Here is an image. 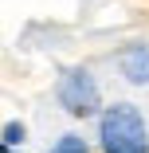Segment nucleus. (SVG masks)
<instances>
[{"label":"nucleus","instance_id":"obj_1","mask_svg":"<svg viewBox=\"0 0 149 153\" xmlns=\"http://www.w3.org/2000/svg\"><path fill=\"white\" fill-rule=\"evenodd\" d=\"M102 149L106 153H149L145 122L130 102H118L102 114Z\"/></svg>","mask_w":149,"mask_h":153},{"label":"nucleus","instance_id":"obj_3","mask_svg":"<svg viewBox=\"0 0 149 153\" xmlns=\"http://www.w3.org/2000/svg\"><path fill=\"white\" fill-rule=\"evenodd\" d=\"M122 75L130 82H149V47L133 43V47L122 51Z\"/></svg>","mask_w":149,"mask_h":153},{"label":"nucleus","instance_id":"obj_5","mask_svg":"<svg viewBox=\"0 0 149 153\" xmlns=\"http://www.w3.org/2000/svg\"><path fill=\"white\" fill-rule=\"evenodd\" d=\"M24 141V126H20V122H8V126H4V149H16Z\"/></svg>","mask_w":149,"mask_h":153},{"label":"nucleus","instance_id":"obj_6","mask_svg":"<svg viewBox=\"0 0 149 153\" xmlns=\"http://www.w3.org/2000/svg\"><path fill=\"white\" fill-rule=\"evenodd\" d=\"M4 153H16V149H4Z\"/></svg>","mask_w":149,"mask_h":153},{"label":"nucleus","instance_id":"obj_2","mask_svg":"<svg viewBox=\"0 0 149 153\" xmlns=\"http://www.w3.org/2000/svg\"><path fill=\"white\" fill-rule=\"evenodd\" d=\"M59 102H63L75 118H86L98 110V86L90 79V71H67L59 79Z\"/></svg>","mask_w":149,"mask_h":153},{"label":"nucleus","instance_id":"obj_4","mask_svg":"<svg viewBox=\"0 0 149 153\" xmlns=\"http://www.w3.org/2000/svg\"><path fill=\"white\" fill-rule=\"evenodd\" d=\"M51 153H90V149H86V141H82V137H75V134H67V137L59 141V145H55Z\"/></svg>","mask_w":149,"mask_h":153}]
</instances>
